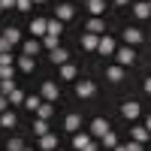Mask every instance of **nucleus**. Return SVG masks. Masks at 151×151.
I'll return each instance as SVG.
<instances>
[{
    "mask_svg": "<svg viewBox=\"0 0 151 151\" xmlns=\"http://www.w3.org/2000/svg\"><path fill=\"white\" fill-rule=\"evenodd\" d=\"M121 115L127 118V121H136V118L142 115V106L136 103V100H127V103H121Z\"/></svg>",
    "mask_w": 151,
    "mask_h": 151,
    "instance_id": "nucleus-1",
    "label": "nucleus"
},
{
    "mask_svg": "<svg viewBox=\"0 0 151 151\" xmlns=\"http://www.w3.org/2000/svg\"><path fill=\"white\" fill-rule=\"evenodd\" d=\"M94 94H97V85L94 82H88V79L85 82H76V97H79V100H91Z\"/></svg>",
    "mask_w": 151,
    "mask_h": 151,
    "instance_id": "nucleus-2",
    "label": "nucleus"
},
{
    "mask_svg": "<svg viewBox=\"0 0 151 151\" xmlns=\"http://www.w3.org/2000/svg\"><path fill=\"white\" fill-rule=\"evenodd\" d=\"M106 133H109V121L97 115V118L91 121V139H103V136H106Z\"/></svg>",
    "mask_w": 151,
    "mask_h": 151,
    "instance_id": "nucleus-3",
    "label": "nucleus"
},
{
    "mask_svg": "<svg viewBox=\"0 0 151 151\" xmlns=\"http://www.w3.org/2000/svg\"><path fill=\"white\" fill-rule=\"evenodd\" d=\"M115 58H118V67H130L133 60H136V52H133L130 45H124V48H118V52H115Z\"/></svg>",
    "mask_w": 151,
    "mask_h": 151,
    "instance_id": "nucleus-4",
    "label": "nucleus"
},
{
    "mask_svg": "<svg viewBox=\"0 0 151 151\" xmlns=\"http://www.w3.org/2000/svg\"><path fill=\"white\" fill-rule=\"evenodd\" d=\"M40 97H42V100H48V103H55V100L60 97V91H58V85H55V82H42Z\"/></svg>",
    "mask_w": 151,
    "mask_h": 151,
    "instance_id": "nucleus-5",
    "label": "nucleus"
},
{
    "mask_svg": "<svg viewBox=\"0 0 151 151\" xmlns=\"http://www.w3.org/2000/svg\"><path fill=\"white\" fill-rule=\"evenodd\" d=\"M76 15V6L73 3H58V9H55V18L58 21H70Z\"/></svg>",
    "mask_w": 151,
    "mask_h": 151,
    "instance_id": "nucleus-6",
    "label": "nucleus"
},
{
    "mask_svg": "<svg viewBox=\"0 0 151 151\" xmlns=\"http://www.w3.org/2000/svg\"><path fill=\"white\" fill-rule=\"evenodd\" d=\"M36 145H40L42 151H58V136H55V133H45V136L36 139Z\"/></svg>",
    "mask_w": 151,
    "mask_h": 151,
    "instance_id": "nucleus-7",
    "label": "nucleus"
},
{
    "mask_svg": "<svg viewBox=\"0 0 151 151\" xmlns=\"http://www.w3.org/2000/svg\"><path fill=\"white\" fill-rule=\"evenodd\" d=\"M124 42L127 45H139L142 42V30L139 27H124Z\"/></svg>",
    "mask_w": 151,
    "mask_h": 151,
    "instance_id": "nucleus-8",
    "label": "nucleus"
},
{
    "mask_svg": "<svg viewBox=\"0 0 151 151\" xmlns=\"http://www.w3.org/2000/svg\"><path fill=\"white\" fill-rule=\"evenodd\" d=\"M27 30H30L33 36H45V33H48V21H45V18H33Z\"/></svg>",
    "mask_w": 151,
    "mask_h": 151,
    "instance_id": "nucleus-9",
    "label": "nucleus"
},
{
    "mask_svg": "<svg viewBox=\"0 0 151 151\" xmlns=\"http://www.w3.org/2000/svg\"><path fill=\"white\" fill-rule=\"evenodd\" d=\"M103 30H106V24H103V18H97V15L85 24V33H97V36H103Z\"/></svg>",
    "mask_w": 151,
    "mask_h": 151,
    "instance_id": "nucleus-10",
    "label": "nucleus"
},
{
    "mask_svg": "<svg viewBox=\"0 0 151 151\" xmlns=\"http://www.w3.org/2000/svg\"><path fill=\"white\" fill-rule=\"evenodd\" d=\"M97 52H100V55H115V40H112V36H100Z\"/></svg>",
    "mask_w": 151,
    "mask_h": 151,
    "instance_id": "nucleus-11",
    "label": "nucleus"
},
{
    "mask_svg": "<svg viewBox=\"0 0 151 151\" xmlns=\"http://www.w3.org/2000/svg\"><path fill=\"white\" fill-rule=\"evenodd\" d=\"M64 127L70 130V133H79V127H82V115L76 112V115H67L64 118Z\"/></svg>",
    "mask_w": 151,
    "mask_h": 151,
    "instance_id": "nucleus-12",
    "label": "nucleus"
},
{
    "mask_svg": "<svg viewBox=\"0 0 151 151\" xmlns=\"http://www.w3.org/2000/svg\"><path fill=\"white\" fill-rule=\"evenodd\" d=\"M45 133H52V124L42 121V118H36V121H33V136L40 139V136H45Z\"/></svg>",
    "mask_w": 151,
    "mask_h": 151,
    "instance_id": "nucleus-13",
    "label": "nucleus"
},
{
    "mask_svg": "<svg viewBox=\"0 0 151 151\" xmlns=\"http://www.w3.org/2000/svg\"><path fill=\"white\" fill-rule=\"evenodd\" d=\"M52 112H55V106L48 103V100H42V103H40V109H36V118H42V121H52Z\"/></svg>",
    "mask_w": 151,
    "mask_h": 151,
    "instance_id": "nucleus-14",
    "label": "nucleus"
},
{
    "mask_svg": "<svg viewBox=\"0 0 151 151\" xmlns=\"http://www.w3.org/2000/svg\"><path fill=\"white\" fill-rule=\"evenodd\" d=\"M42 48H45V52H55V48H60V36L45 33V36H42Z\"/></svg>",
    "mask_w": 151,
    "mask_h": 151,
    "instance_id": "nucleus-15",
    "label": "nucleus"
},
{
    "mask_svg": "<svg viewBox=\"0 0 151 151\" xmlns=\"http://www.w3.org/2000/svg\"><path fill=\"white\" fill-rule=\"evenodd\" d=\"M133 15H136V18H148V15H151L148 0H139V3H133Z\"/></svg>",
    "mask_w": 151,
    "mask_h": 151,
    "instance_id": "nucleus-16",
    "label": "nucleus"
},
{
    "mask_svg": "<svg viewBox=\"0 0 151 151\" xmlns=\"http://www.w3.org/2000/svg\"><path fill=\"white\" fill-rule=\"evenodd\" d=\"M3 40H6L9 45H18V42H21V33H18V27H3Z\"/></svg>",
    "mask_w": 151,
    "mask_h": 151,
    "instance_id": "nucleus-17",
    "label": "nucleus"
},
{
    "mask_svg": "<svg viewBox=\"0 0 151 151\" xmlns=\"http://www.w3.org/2000/svg\"><path fill=\"white\" fill-rule=\"evenodd\" d=\"M82 45L88 48V52H97V45H100V36H97V33H85V36H82Z\"/></svg>",
    "mask_w": 151,
    "mask_h": 151,
    "instance_id": "nucleus-18",
    "label": "nucleus"
},
{
    "mask_svg": "<svg viewBox=\"0 0 151 151\" xmlns=\"http://www.w3.org/2000/svg\"><path fill=\"white\" fill-rule=\"evenodd\" d=\"M48 55H52V64H67V60H70V52H67V48H55V52H48Z\"/></svg>",
    "mask_w": 151,
    "mask_h": 151,
    "instance_id": "nucleus-19",
    "label": "nucleus"
},
{
    "mask_svg": "<svg viewBox=\"0 0 151 151\" xmlns=\"http://www.w3.org/2000/svg\"><path fill=\"white\" fill-rule=\"evenodd\" d=\"M88 142H91V136H88V133H73V148H76V151H82Z\"/></svg>",
    "mask_w": 151,
    "mask_h": 151,
    "instance_id": "nucleus-20",
    "label": "nucleus"
},
{
    "mask_svg": "<svg viewBox=\"0 0 151 151\" xmlns=\"http://www.w3.org/2000/svg\"><path fill=\"white\" fill-rule=\"evenodd\" d=\"M15 67H18L21 73H33V58H27V55H21V58L15 60Z\"/></svg>",
    "mask_w": 151,
    "mask_h": 151,
    "instance_id": "nucleus-21",
    "label": "nucleus"
},
{
    "mask_svg": "<svg viewBox=\"0 0 151 151\" xmlns=\"http://www.w3.org/2000/svg\"><path fill=\"white\" fill-rule=\"evenodd\" d=\"M60 79L73 82V79H76V64H70V60H67V64H60Z\"/></svg>",
    "mask_w": 151,
    "mask_h": 151,
    "instance_id": "nucleus-22",
    "label": "nucleus"
},
{
    "mask_svg": "<svg viewBox=\"0 0 151 151\" xmlns=\"http://www.w3.org/2000/svg\"><path fill=\"white\" fill-rule=\"evenodd\" d=\"M106 79H109V82H121V79H124V67H118V64L109 67V70H106Z\"/></svg>",
    "mask_w": 151,
    "mask_h": 151,
    "instance_id": "nucleus-23",
    "label": "nucleus"
},
{
    "mask_svg": "<svg viewBox=\"0 0 151 151\" xmlns=\"http://www.w3.org/2000/svg\"><path fill=\"white\" fill-rule=\"evenodd\" d=\"M148 127H133V142H139V145H145L148 142Z\"/></svg>",
    "mask_w": 151,
    "mask_h": 151,
    "instance_id": "nucleus-24",
    "label": "nucleus"
},
{
    "mask_svg": "<svg viewBox=\"0 0 151 151\" xmlns=\"http://www.w3.org/2000/svg\"><path fill=\"white\" fill-rule=\"evenodd\" d=\"M103 9H106V3H103V0H88V12H91V15H103Z\"/></svg>",
    "mask_w": 151,
    "mask_h": 151,
    "instance_id": "nucleus-25",
    "label": "nucleus"
},
{
    "mask_svg": "<svg viewBox=\"0 0 151 151\" xmlns=\"http://www.w3.org/2000/svg\"><path fill=\"white\" fill-rule=\"evenodd\" d=\"M40 42H36V40H27V42H24V55H27V58H33V55H40Z\"/></svg>",
    "mask_w": 151,
    "mask_h": 151,
    "instance_id": "nucleus-26",
    "label": "nucleus"
},
{
    "mask_svg": "<svg viewBox=\"0 0 151 151\" xmlns=\"http://www.w3.org/2000/svg\"><path fill=\"white\" fill-rule=\"evenodd\" d=\"M40 103H42L40 94H36V97H24V106H27V112H36V109H40Z\"/></svg>",
    "mask_w": 151,
    "mask_h": 151,
    "instance_id": "nucleus-27",
    "label": "nucleus"
},
{
    "mask_svg": "<svg viewBox=\"0 0 151 151\" xmlns=\"http://www.w3.org/2000/svg\"><path fill=\"white\" fill-rule=\"evenodd\" d=\"M12 91H15V82H12V79H0V94L9 97Z\"/></svg>",
    "mask_w": 151,
    "mask_h": 151,
    "instance_id": "nucleus-28",
    "label": "nucleus"
},
{
    "mask_svg": "<svg viewBox=\"0 0 151 151\" xmlns=\"http://www.w3.org/2000/svg\"><path fill=\"white\" fill-rule=\"evenodd\" d=\"M100 145H103V148H115V145H118V136L109 130V133L103 136V139H100Z\"/></svg>",
    "mask_w": 151,
    "mask_h": 151,
    "instance_id": "nucleus-29",
    "label": "nucleus"
},
{
    "mask_svg": "<svg viewBox=\"0 0 151 151\" xmlns=\"http://www.w3.org/2000/svg\"><path fill=\"white\" fill-rule=\"evenodd\" d=\"M0 127H15V115L12 112H0Z\"/></svg>",
    "mask_w": 151,
    "mask_h": 151,
    "instance_id": "nucleus-30",
    "label": "nucleus"
},
{
    "mask_svg": "<svg viewBox=\"0 0 151 151\" xmlns=\"http://www.w3.org/2000/svg\"><path fill=\"white\" fill-rule=\"evenodd\" d=\"M3 148H6V151H24V142L18 139V136H12V139H9V142H6Z\"/></svg>",
    "mask_w": 151,
    "mask_h": 151,
    "instance_id": "nucleus-31",
    "label": "nucleus"
},
{
    "mask_svg": "<svg viewBox=\"0 0 151 151\" xmlns=\"http://www.w3.org/2000/svg\"><path fill=\"white\" fill-rule=\"evenodd\" d=\"M0 67H15V58H12V52H0Z\"/></svg>",
    "mask_w": 151,
    "mask_h": 151,
    "instance_id": "nucleus-32",
    "label": "nucleus"
},
{
    "mask_svg": "<svg viewBox=\"0 0 151 151\" xmlns=\"http://www.w3.org/2000/svg\"><path fill=\"white\" fill-rule=\"evenodd\" d=\"M60 30H64V21H58V18H52V21H48V33L60 36Z\"/></svg>",
    "mask_w": 151,
    "mask_h": 151,
    "instance_id": "nucleus-33",
    "label": "nucleus"
},
{
    "mask_svg": "<svg viewBox=\"0 0 151 151\" xmlns=\"http://www.w3.org/2000/svg\"><path fill=\"white\" fill-rule=\"evenodd\" d=\"M18 103H24V91H18V88H15V91L9 94V106H18Z\"/></svg>",
    "mask_w": 151,
    "mask_h": 151,
    "instance_id": "nucleus-34",
    "label": "nucleus"
},
{
    "mask_svg": "<svg viewBox=\"0 0 151 151\" xmlns=\"http://www.w3.org/2000/svg\"><path fill=\"white\" fill-rule=\"evenodd\" d=\"M115 151H142L139 142H127V145H115Z\"/></svg>",
    "mask_w": 151,
    "mask_h": 151,
    "instance_id": "nucleus-35",
    "label": "nucleus"
},
{
    "mask_svg": "<svg viewBox=\"0 0 151 151\" xmlns=\"http://www.w3.org/2000/svg\"><path fill=\"white\" fill-rule=\"evenodd\" d=\"M15 76V67H0V79H12Z\"/></svg>",
    "mask_w": 151,
    "mask_h": 151,
    "instance_id": "nucleus-36",
    "label": "nucleus"
},
{
    "mask_svg": "<svg viewBox=\"0 0 151 151\" xmlns=\"http://www.w3.org/2000/svg\"><path fill=\"white\" fill-rule=\"evenodd\" d=\"M33 6V0H15V9H21V12H27Z\"/></svg>",
    "mask_w": 151,
    "mask_h": 151,
    "instance_id": "nucleus-37",
    "label": "nucleus"
},
{
    "mask_svg": "<svg viewBox=\"0 0 151 151\" xmlns=\"http://www.w3.org/2000/svg\"><path fill=\"white\" fill-rule=\"evenodd\" d=\"M0 112H9V97L0 94Z\"/></svg>",
    "mask_w": 151,
    "mask_h": 151,
    "instance_id": "nucleus-38",
    "label": "nucleus"
},
{
    "mask_svg": "<svg viewBox=\"0 0 151 151\" xmlns=\"http://www.w3.org/2000/svg\"><path fill=\"white\" fill-rule=\"evenodd\" d=\"M82 151H100V142H94V139H91V142H88Z\"/></svg>",
    "mask_w": 151,
    "mask_h": 151,
    "instance_id": "nucleus-39",
    "label": "nucleus"
},
{
    "mask_svg": "<svg viewBox=\"0 0 151 151\" xmlns=\"http://www.w3.org/2000/svg\"><path fill=\"white\" fill-rule=\"evenodd\" d=\"M0 52H12V45H9V42L3 40V36H0Z\"/></svg>",
    "mask_w": 151,
    "mask_h": 151,
    "instance_id": "nucleus-40",
    "label": "nucleus"
},
{
    "mask_svg": "<svg viewBox=\"0 0 151 151\" xmlns=\"http://www.w3.org/2000/svg\"><path fill=\"white\" fill-rule=\"evenodd\" d=\"M142 88H145V94L151 97V76H148V79H145V85H142Z\"/></svg>",
    "mask_w": 151,
    "mask_h": 151,
    "instance_id": "nucleus-41",
    "label": "nucleus"
},
{
    "mask_svg": "<svg viewBox=\"0 0 151 151\" xmlns=\"http://www.w3.org/2000/svg\"><path fill=\"white\" fill-rule=\"evenodd\" d=\"M0 6H3V9H9V6H15V0H0Z\"/></svg>",
    "mask_w": 151,
    "mask_h": 151,
    "instance_id": "nucleus-42",
    "label": "nucleus"
},
{
    "mask_svg": "<svg viewBox=\"0 0 151 151\" xmlns=\"http://www.w3.org/2000/svg\"><path fill=\"white\" fill-rule=\"evenodd\" d=\"M145 127H148V133H151V115H148V121H145Z\"/></svg>",
    "mask_w": 151,
    "mask_h": 151,
    "instance_id": "nucleus-43",
    "label": "nucleus"
},
{
    "mask_svg": "<svg viewBox=\"0 0 151 151\" xmlns=\"http://www.w3.org/2000/svg\"><path fill=\"white\" fill-rule=\"evenodd\" d=\"M115 3H121V6H124V3H130V0H115Z\"/></svg>",
    "mask_w": 151,
    "mask_h": 151,
    "instance_id": "nucleus-44",
    "label": "nucleus"
},
{
    "mask_svg": "<svg viewBox=\"0 0 151 151\" xmlns=\"http://www.w3.org/2000/svg\"><path fill=\"white\" fill-rule=\"evenodd\" d=\"M33 3H45V0H33Z\"/></svg>",
    "mask_w": 151,
    "mask_h": 151,
    "instance_id": "nucleus-45",
    "label": "nucleus"
},
{
    "mask_svg": "<svg viewBox=\"0 0 151 151\" xmlns=\"http://www.w3.org/2000/svg\"><path fill=\"white\" fill-rule=\"evenodd\" d=\"M24 151H33V148H24Z\"/></svg>",
    "mask_w": 151,
    "mask_h": 151,
    "instance_id": "nucleus-46",
    "label": "nucleus"
},
{
    "mask_svg": "<svg viewBox=\"0 0 151 151\" xmlns=\"http://www.w3.org/2000/svg\"><path fill=\"white\" fill-rule=\"evenodd\" d=\"M0 12H3V6H0Z\"/></svg>",
    "mask_w": 151,
    "mask_h": 151,
    "instance_id": "nucleus-47",
    "label": "nucleus"
},
{
    "mask_svg": "<svg viewBox=\"0 0 151 151\" xmlns=\"http://www.w3.org/2000/svg\"><path fill=\"white\" fill-rule=\"evenodd\" d=\"M0 151H3V145H0Z\"/></svg>",
    "mask_w": 151,
    "mask_h": 151,
    "instance_id": "nucleus-48",
    "label": "nucleus"
},
{
    "mask_svg": "<svg viewBox=\"0 0 151 151\" xmlns=\"http://www.w3.org/2000/svg\"><path fill=\"white\" fill-rule=\"evenodd\" d=\"M148 6H151V0H148Z\"/></svg>",
    "mask_w": 151,
    "mask_h": 151,
    "instance_id": "nucleus-49",
    "label": "nucleus"
},
{
    "mask_svg": "<svg viewBox=\"0 0 151 151\" xmlns=\"http://www.w3.org/2000/svg\"><path fill=\"white\" fill-rule=\"evenodd\" d=\"M3 151H6V148H3Z\"/></svg>",
    "mask_w": 151,
    "mask_h": 151,
    "instance_id": "nucleus-50",
    "label": "nucleus"
},
{
    "mask_svg": "<svg viewBox=\"0 0 151 151\" xmlns=\"http://www.w3.org/2000/svg\"><path fill=\"white\" fill-rule=\"evenodd\" d=\"M58 151H60V148H58Z\"/></svg>",
    "mask_w": 151,
    "mask_h": 151,
    "instance_id": "nucleus-51",
    "label": "nucleus"
}]
</instances>
